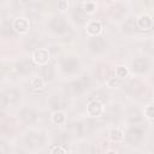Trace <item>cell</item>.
<instances>
[{
    "label": "cell",
    "mask_w": 154,
    "mask_h": 154,
    "mask_svg": "<svg viewBox=\"0 0 154 154\" xmlns=\"http://www.w3.org/2000/svg\"><path fill=\"white\" fill-rule=\"evenodd\" d=\"M81 69V63L76 57H66L60 61V70L64 75L72 76Z\"/></svg>",
    "instance_id": "1"
},
{
    "label": "cell",
    "mask_w": 154,
    "mask_h": 154,
    "mask_svg": "<svg viewBox=\"0 0 154 154\" xmlns=\"http://www.w3.org/2000/svg\"><path fill=\"white\" fill-rule=\"evenodd\" d=\"M48 26H49V30L52 32L58 34V35L65 34L67 31V28H69L65 18L63 16H54V17H52L49 23H48Z\"/></svg>",
    "instance_id": "2"
},
{
    "label": "cell",
    "mask_w": 154,
    "mask_h": 154,
    "mask_svg": "<svg viewBox=\"0 0 154 154\" xmlns=\"http://www.w3.org/2000/svg\"><path fill=\"white\" fill-rule=\"evenodd\" d=\"M131 70L137 75L147 73L150 70V61L146 57H137L131 61Z\"/></svg>",
    "instance_id": "3"
},
{
    "label": "cell",
    "mask_w": 154,
    "mask_h": 154,
    "mask_svg": "<svg viewBox=\"0 0 154 154\" xmlns=\"http://www.w3.org/2000/svg\"><path fill=\"white\" fill-rule=\"evenodd\" d=\"M13 31L18 35H25L29 32L30 29V20L25 17H17L12 22Z\"/></svg>",
    "instance_id": "4"
},
{
    "label": "cell",
    "mask_w": 154,
    "mask_h": 154,
    "mask_svg": "<svg viewBox=\"0 0 154 154\" xmlns=\"http://www.w3.org/2000/svg\"><path fill=\"white\" fill-rule=\"evenodd\" d=\"M106 46L107 45H106L105 38L102 36H100V35L99 36H93L88 41V48L94 54H99V53L103 52L106 49Z\"/></svg>",
    "instance_id": "5"
},
{
    "label": "cell",
    "mask_w": 154,
    "mask_h": 154,
    "mask_svg": "<svg viewBox=\"0 0 154 154\" xmlns=\"http://www.w3.org/2000/svg\"><path fill=\"white\" fill-rule=\"evenodd\" d=\"M51 59V53L47 48H37L32 53V61L35 65H38V66H43V65H47L48 61Z\"/></svg>",
    "instance_id": "6"
},
{
    "label": "cell",
    "mask_w": 154,
    "mask_h": 154,
    "mask_svg": "<svg viewBox=\"0 0 154 154\" xmlns=\"http://www.w3.org/2000/svg\"><path fill=\"white\" fill-rule=\"evenodd\" d=\"M143 135H144V132H143V130H142L140 126L132 125V126H130V128L126 130V132H125V138H126L131 144H137V143L143 138Z\"/></svg>",
    "instance_id": "7"
},
{
    "label": "cell",
    "mask_w": 154,
    "mask_h": 154,
    "mask_svg": "<svg viewBox=\"0 0 154 154\" xmlns=\"http://www.w3.org/2000/svg\"><path fill=\"white\" fill-rule=\"evenodd\" d=\"M105 112V107L100 100H90L87 105V113L89 117H100Z\"/></svg>",
    "instance_id": "8"
},
{
    "label": "cell",
    "mask_w": 154,
    "mask_h": 154,
    "mask_svg": "<svg viewBox=\"0 0 154 154\" xmlns=\"http://www.w3.org/2000/svg\"><path fill=\"white\" fill-rule=\"evenodd\" d=\"M25 144L30 148H40L43 146V137L37 132H28L25 135Z\"/></svg>",
    "instance_id": "9"
},
{
    "label": "cell",
    "mask_w": 154,
    "mask_h": 154,
    "mask_svg": "<svg viewBox=\"0 0 154 154\" xmlns=\"http://www.w3.org/2000/svg\"><path fill=\"white\" fill-rule=\"evenodd\" d=\"M136 24H137V29L142 31H148L153 26V18L147 13H142L137 17Z\"/></svg>",
    "instance_id": "10"
},
{
    "label": "cell",
    "mask_w": 154,
    "mask_h": 154,
    "mask_svg": "<svg viewBox=\"0 0 154 154\" xmlns=\"http://www.w3.org/2000/svg\"><path fill=\"white\" fill-rule=\"evenodd\" d=\"M85 30H87V34L90 37L99 36L102 31V23L100 20H96V19L88 20V23L85 24Z\"/></svg>",
    "instance_id": "11"
},
{
    "label": "cell",
    "mask_w": 154,
    "mask_h": 154,
    "mask_svg": "<svg viewBox=\"0 0 154 154\" xmlns=\"http://www.w3.org/2000/svg\"><path fill=\"white\" fill-rule=\"evenodd\" d=\"M19 117L25 124H32L37 120V113L30 107L22 108L20 112H19Z\"/></svg>",
    "instance_id": "12"
},
{
    "label": "cell",
    "mask_w": 154,
    "mask_h": 154,
    "mask_svg": "<svg viewBox=\"0 0 154 154\" xmlns=\"http://www.w3.org/2000/svg\"><path fill=\"white\" fill-rule=\"evenodd\" d=\"M85 89V84L81 81V79H77V81H72L71 83H69L66 85V93H69L70 95H79L81 93H83V90Z\"/></svg>",
    "instance_id": "13"
},
{
    "label": "cell",
    "mask_w": 154,
    "mask_h": 154,
    "mask_svg": "<svg viewBox=\"0 0 154 154\" xmlns=\"http://www.w3.org/2000/svg\"><path fill=\"white\" fill-rule=\"evenodd\" d=\"M19 91L17 90V89H14V88H11V89H7L4 94H2V105L5 103V102H7V103H14L16 101H18V99H19Z\"/></svg>",
    "instance_id": "14"
},
{
    "label": "cell",
    "mask_w": 154,
    "mask_h": 154,
    "mask_svg": "<svg viewBox=\"0 0 154 154\" xmlns=\"http://www.w3.org/2000/svg\"><path fill=\"white\" fill-rule=\"evenodd\" d=\"M87 13L83 11L82 7H76L72 12V18L73 20L78 24V25H82V24H87L88 23V18H87Z\"/></svg>",
    "instance_id": "15"
},
{
    "label": "cell",
    "mask_w": 154,
    "mask_h": 154,
    "mask_svg": "<svg viewBox=\"0 0 154 154\" xmlns=\"http://www.w3.org/2000/svg\"><path fill=\"white\" fill-rule=\"evenodd\" d=\"M51 120L54 125H64L66 123V114L61 111V109H57L53 111L52 116H51Z\"/></svg>",
    "instance_id": "16"
},
{
    "label": "cell",
    "mask_w": 154,
    "mask_h": 154,
    "mask_svg": "<svg viewBox=\"0 0 154 154\" xmlns=\"http://www.w3.org/2000/svg\"><path fill=\"white\" fill-rule=\"evenodd\" d=\"M49 106L51 108H53L54 111L57 109H61L64 107V97L61 95H52L49 97Z\"/></svg>",
    "instance_id": "17"
},
{
    "label": "cell",
    "mask_w": 154,
    "mask_h": 154,
    "mask_svg": "<svg viewBox=\"0 0 154 154\" xmlns=\"http://www.w3.org/2000/svg\"><path fill=\"white\" fill-rule=\"evenodd\" d=\"M108 136L113 142H122L125 138V132L118 128H112L108 131Z\"/></svg>",
    "instance_id": "18"
},
{
    "label": "cell",
    "mask_w": 154,
    "mask_h": 154,
    "mask_svg": "<svg viewBox=\"0 0 154 154\" xmlns=\"http://www.w3.org/2000/svg\"><path fill=\"white\" fill-rule=\"evenodd\" d=\"M128 120L131 123V124H138L141 120H142V114L141 112L137 109V108H131L129 112H128Z\"/></svg>",
    "instance_id": "19"
},
{
    "label": "cell",
    "mask_w": 154,
    "mask_h": 154,
    "mask_svg": "<svg viewBox=\"0 0 154 154\" xmlns=\"http://www.w3.org/2000/svg\"><path fill=\"white\" fill-rule=\"evenodd\" d=\"M45 84H46V79L42 76H35L30 81V85L35 90H42L45 88Z\"/></svg>",
    "instance_id": "20"
},
{
    "label": "cell",
    "mask_w": 154,
    "mask_h": 154,
    "mask_svg": "<svg viewBox=\"0 0 154 154\" xmlns=\"http://www.w3.org/2000/svg\"><path fill=\"white\" fill-rule=\"evenodd\" d=\"M137 29V24H136V20L132 19V18H129L125 20L124 25H123V31L126 32V34H134L135 30Z\"/></svg>",
    "instance_id": "21"
},
{
    "label": "cell",
    "mask_w": 154,
    "mask_h": 154,
    "mask_svg": "<svg viewBox=\"0 0 154 154\" xmlns=\"http://www.w3.org/2000/svg\"><path fill=\"white\" fill-rule=\"evenodd\" d=\"M114 73L118 79H123L129 76V69L125 65H117L114 69Z\"/></svg>",
    "instance_id": "22"
},
{
    "label": "cell",
    "mask_w": 154,
    "mask_h": 154,
    "mask_svg": "<svg viewBox=\"0 0 154 154\" xmlns=\"http://www.w3.org/2000/svg\"><path fill=\"white\" fill-rule=\"evenodd\" d=\"M82 8H83V11H84L88 16H91V14H94V13L96 12L97 6H96L95 1H87V2L83 4Z\"/></svg>",
    "instance_id": "23"
},
{
    "label": "cell",
    "mask_w": 154,
    "mask_h": 154,
    "mask_svg": "<svg viewBox=\"0 0 154 154\" xmlns=\"http://www.w3.org/2000/svg\"><path fill=\"white\" fill-rule=\"evenodd\" d=\"M54 76V70L49 65H43L42 69V77H46V79H52Z\"/></svg>",
    "instance_id": "24"
},
{
    "label": "cell",
    "mask_w": 154,
    "mask_h": 154,
    "mask_svg": "<svg viewBox=\"0 0 154 154\" xmlns=\"http://www.w3.org/2000/svg\"><path fill=\"white\" fill-rule=\"evenodd\" d=\"M144 117L147 119L153 120L154 119V105H148L144 108Z\"/></svg>",
    "instance_id": "25"
},
{
    "label": "cell",
    "mask_w": 154,
    "mask_h": 154,
    "mask_svg": "<svg viewBox=\"0 0 154 154\" xmlns=\"http://www.w3.org/2000/svg\"><path fill=\"white\" fill-rule=\"evenodd\" d=\"M67 150L64 148V147H61V146H59V144H53L51 148H49V153H52V154H54V153H66Z\"/></svg>",
    "instance_id": "26"
},
{
    "label": "cell",
    "mask_w": 154,
    "mask_h": 154,
    "mask_svg": "<svg viewBox=\"0 0 154 154\" xmlns=\"http://www.w3.org/2000/svg\"><path fill=\"white\" fill-rule=\"evenodd\" d=\"M57 7H58L59 11L64 12V11H66V10L69 8V1H67V0H58Z\"/></svg>",
    "instance_id": "27"
},
{
    "label": "cell",
    "mask_w": 154,
    "mask_h": 154,
    "mask_svg": "<svg viewBox=\"0 0 154 154\" xmlns=\"http://www.w3.org/2000/svg\"><path fill=\"white\" fill-rule=\"evenodd\" d=\"M117 84H118V83H117L116 78H111V79L108 81V87H111V88H114Z\"/></svg>",
    "instance_id": "28"
},
{
    "label": "cell",
    "mask_w": 154,
    "mask_h": 154,
    "mask_svg": "<svg viewBox=\"0 0 154 154\" xmlns=\"http://www.w3.org/2000/svg\"><path fill=\"white\" fill-rule=\"evenodd\" d=\"M152 45H153V47H154V37H153V41H152Z\"/></svg>",
    "instance_id": "29"
}]
</instances>
